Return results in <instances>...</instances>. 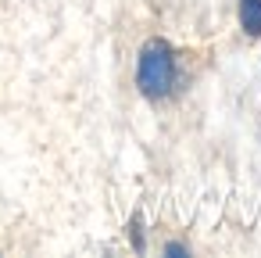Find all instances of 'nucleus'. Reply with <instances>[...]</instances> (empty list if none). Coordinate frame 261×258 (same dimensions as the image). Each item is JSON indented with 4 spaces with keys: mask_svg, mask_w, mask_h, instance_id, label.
I'll return each instance as SVG.
<instances>
[{
    "mask_svg": "<svg viewBox=\"0 0 261 258\" xmlns=\"http://www.w3.org/2000/svg\"><path fill=\"white\" fill-rule=\"evenodd\" d=\"M136 86L147 101H168L179 90V54L168 40L150 36L136 58Z\"/></svg>",
    "mask_w": 261,
    "mask_h": 258,
    "instance_id": "1",
    "label": "nucleus"
},
{
    "mask_svg": "<svg viewBox=\"0 0 261 258\" xmlns=\"http://www.w3.org/2000/svg\"><path fill=\"white\" fill-rule=\"evenodd\" d=\"M236 15H240V29L250 40H257L261 36V0H240Z\"/></svg>",
    "mask_w": 261,
    "mask_h": 258,
    "instance_id": "2",
    "label": "nucleus"
},
{
    "mask_svg": "<svg viewBox=\"0 0 261 258\" xmlns=\"http://www.w3.org/2000/svg\"><path fill=\"white\" fill-rule=\"evenodd\" d=\"M190 247L186 244H165V254H186Z\"/></svg>",
    "mask_w": 261,
    "mask_h": 258,
    "instance_id": "3",
    "label": "nucleus"
}]
</instances>
